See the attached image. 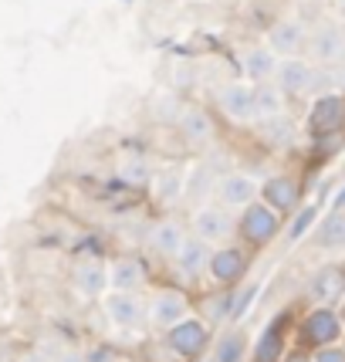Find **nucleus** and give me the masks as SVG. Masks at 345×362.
I'll return each mask as SVG.
<instances>
[{
    "instance_id": "obj_1",
    "label": "nucleus",
    "mask_w": 345,
    "mask_h": 362,
    "mask_svg": "<svg viewBox=\"0 0 345 362\" xmlns=\"http://www.w3.org/2000/svg\"><path fill=\"white\" fill-rule=\"evenodd\" d=\"M284 223L288 221L278 210H271L264 200H254V204H247L237 214V244H244L247 251L261 254L284 234Z\"/></svg>"
},
{
    "instance_id": "obj_2",
    "label": "nucleus",
    "mask_w": 345,
    "mask_h": 362,
    "mask_svg": "<svg viewBox=\"0 0 345 362\" xmlns=\"http://www.w3.org/2000/svg\"><path fill=\"white\" fill-rule=\"evenodd\" d=\"M345 335L342 315L339 308H325V305H312L305 315L295 322V346L305 352H318L325 346H339Z\"/></svg>"
},
{
    "instance_id": "obj_3",
    "label": "nucleus",
    "mask_w": 345,
    "mask_h": 362,
    "mask_svg": "<svg viewBox=\"0 0 345 362\" xmlns=\"http://www.w3.org/2000/svg\"><path fill=\"white\" fill-rule=\"evenodd\" d=\"M163 346L170 349V356L176 362H200L214 349V329L206 325L204 318L187 315L180 325L163 332Z\"/></svg>"
},
{
    "instance_id": "obj_4",
    "label": "nucleus",
    "mask_w": 345,
    "mask_h": 362,
    "mask_svg": "<svg viewBox=\"0 0 345 362\" xmlns=\"http://www.w3.org/2000/svg\"><path fill=\"white\" fill-rule=\"evenodd\" d=\"M146 301H149V329L156 335L170 332L193 312V295L183 284H156Z\"/></svg>"
},
{
    "instance_id": "obj_5",
    "label": "nucleus",
    "mask_w": 345,
    "mask_h": 362,
    "mask_svg": "<svg viewBox=\"0 0 345 362\" xmlns=\"http://www.w3.org/2000/svg\"><path fill=\"white\" fill-rule=\"evenodd\" d=\"M189 234L206 240L210 247H223L237 240V210L223 204H200L189 217Z\"/></svg>"
},
{
    "instance_id": "obj_6",
    "label": "nucleus",
    "mask_w": 345,
    "mask_h": 362,
    "mask_svg": "<svg viewBox=\"0 0 345 362\" xmlns=\"http://www.w3.org/2000/svg\"><path fill=\"white\" fill-rule=\"evenodd\" d=\"M251 264H254V251H247L237 240L234 244H223V247H214L210 268H206V281L214 288H237V284H244Z\"/></svg>"
},
{
    "instance_id": "obj_7",
    "label": "nucleus",
    "mask_w": 345,
    "mask_h": 362,
    "mask_svg": "<svg viewBox=\"0 0 345 362\" xmlns=\"http://www.w3.org/2000/svg\"><path fill=\"white\" fill-rule=\"evenodd\" d=\"M102 312L109 322L122 332L149 329V301L142 291H105L102 295Z\"/></svg>"
},
{
    "instance_id": "obj_8",
    "label": "nucleus",
    "mask_w": 345,
    "mask_h": 362,
    "mask_svg": "<svg viewBox=\"0 0 345 362\" xmlns=\"http://www.w3.org/2000/svg\"><path fill=\"white\" fill-rule=\"evenodd\" d=\"M210 254H214V247H210L206 240H200V237L189 234L187 240H183L180 254L172 257V271H176V278L183 281V288L197 291V284L206 278V268H210Z\"/></svg>"
},
{
    "instance_id": "obj_9",
    "label": "nucleus",
    "mask_w": 345,
    "mask_h": 362,
    "mask_svg": "<svg viewBox=\"0 0 345 362\" xmlns=\"http://www.w3.org/2000/svg\"><path fill=\"white\" fill-rule=\"evenodd\" d=\"M291 325H295V315H274L264 325V332L257 335V342L251 346V362H281V356L295 346L291 342Z\"/></svg>"
},
{
    "instance_id": "obj_10",
    "label": "nucleus",
    "mask_w": 345,
    "mask_h": 362,
    "mask_svg": "<svg viewBox=\"0 0 345 362\" xmlns=\"http://www.w3.org/2000/svg\"><path fill=\"white\" fill-rule=\"evenodd\" d=\"M257 200H264L271 210H278L284 221L295 217V210L301 206V180L291 173H278V176H267L261 180V193Z\"/></svg>"
},
{
    "instance_id": "obj_11",
    "label": "nucleus",
    "mask_w": 345,
    "mask_h": 362,
    "mask_svg": "<svg viewBox=\"0 0 345 362\" xmlns=\"http://www.w3.org/2000/svg\"><path fill=\"white\" fill-rule=\"evenodd\" d=\"M176 129H180V139L187 142L189 149H206L217 139L214 112H206L204 105H183L180 115H176Z\"/></svg>"
},
{
    "instance_id": "obj_12",
    "label": "nucleus",
    "mask_w": 345,
    "mask_h": 362,
    "mask_svg": "<svg viewBox=\"0 0 345 362\" xmlns=\"http://www.w3.org/2000/svg\"><path fill=\"white\" fill-rule=\"evenodd\" d=\"M345 95L325 92L315 95L308 105V132L312 136H325V132H345Z\"/></svg>"
},
{
    "instance_id": "obj_13",
    "label": "nucleus",
    "mask_w": 345,
    "mask_h": 362,
    "mask_svg": "<svg viewBox=\"0 0 345 362\" xmlns=\"http://www.w3.org/2000/svg\"><path fill=\"white\" fill-rule=\"evenodd\" d=\"M187 237H189V230L176 221V217H163V221H156L149 227V234H146V251L153 254L156 261L172 264V257L180 254V247H183Z\"/></svg>"
},
{
    "instance_id": "obj_14",
    "label": "nucleus",
    "mask_w": 345,
    "mask_h": 362,
    "mask_svg": "<svg viewBox=\"0 0 345 362\" xmlns=\"http://www.w3.org/2000/svg\"><path fill=\"white\" fill-rule=\"evenodd\" d=\"M267 47L278 58H301V51L308 47V28L301 24L298 17H281L267 31Z\"/></svg>"
},
{
    "instance_id": "obj_15",
    "label": "nucleus",
    "mask_w": 345,
    "mask_h": 362,
    "mask_svg": "<svg viewBox=\"0 0 345 362\" xmlns=\"http://www.w3.org/2000/svg\"><path fill=\"white\" fill-rule=\"evenodd\" d=\"M149 281H153L149 264L142 261L139 254H119V257L109 264V288L112 291H142Z\"/></svg>"
},
{
    "instance_id": "obj_16",
    "label": "nucleus",
    "mask_w": 345,
    "mask_h": 362,
    "mask_svg": "<svg viewBox=\"0 0 345 362\" xmlns=\"http://www.w3.org/2000/svg\"><path fill=\"white\" fill-rule=\"evenodd\" d=\"M308 295L315 305H325V308H339L345 301V264H325L312 274L308 281Z\"/></svg>"
},
{
    "instance_id": "obj_17",
    "label": "nucleus",
    "mask_w": 345,
    "mask_h": 362,
    "mask_svg": "<svg viewBox=\"0 0 345 362\" xmlns=\"http://www.w3.org/2000/svg\"><path fill=\"white\" fill-rule=\"evenodd\" d=\"M71 284L81 298H98L109 291V264L102 257H78L71 268Z\"/></svg>"
},
{
    "instance_id": "obj_18",
    "label": "nucleus",
    "mask_w": 345,
    "mask_h": 362,
    "mask_svg": "<svg viewBox=\"0 0 345 362\" xmlns=\"http://www.w3.org/2000/svg\"><path fill=\"white\" fill-rule=\"evenodd\" d=\"M217 112L230 122H251L254 119V85L247 81H227L217 92Z\"/></svg>"
},
{
    "instance_id": "obj_19",
    "label": "nucleus",
    "mask_w": 345,
    "mask_h": 362,
    "mask_svg": "<svg viewBox=\"0 0 345 362\" xmlns=\"http://www.w3.org/2000/svg\"><path fill=\"white\" fill-rule=\"evenodd\" d=\"M312 78H315V64L305 62V58H281V62H278V71H274V85H278L288 98L312 95Z\"/></svg>"
},
{
    "instance_id": "obj_20",
    "label": "nucleus",
    "mask_w": 345,
    "mask_h": 362,
    "mask_svg": "<svg viewBox=\"0 0 345 362\" xmlns=\"http://www.w3.org/2000/svg\"><path fill=\"white\" fill-rule=\"evenodd\" d=\"M257 193H261V183L247 173H227L217 180V204L230 206L237 214H240L247 204H254Z\"/></svg>"
},
{
    "instance_id": "obj_21",
    "label": "nucleus",
    "mask_w": 345,
    "mask_h": 362,
    "mask_svg": "<svg viewBox=\"0 0 345 362\" xmlns=\"http://www.w3.org/2000/svg\"><path fill=\"white\" fill-rule=\"evenodd\" d=\"M318 64H339L345 62V31L339 24H322L315 34H308V47Z\"/></svg>"
},
{
    "instance_id": "obj_22",
    "label": "nucleus",
    "mask_w": 345,
    "mask_h": 362,
    "mask_svg": "<svg viewBox=\"0 0 345 362\" xmlns=\"http://www.w3.org/2000/svg\"><path fill=\"white\" fill-rule=\"evenodd\" d=\"M312 244L318 251H345V210H332L312 227Z\"/></svg>"
},
{
    "instance_id": "obj_23",
    "label": "nucleus",
    "mask_w": 345,
    "mask_h": 362,
    "mask_svg": "<svg viewBox=\"0 0 345 362\" xmlns=\"http://www.w3.org/2000/svg\"><path fill=\"white\" fill-rule=\"evenodd\" d=\"M153 173H156L153 159L142 156V153H122V156L115 159V176H119V183H126V187L146 189L153 183Z\"/></svg>"
},
{
    "instance_id": "obj_24",
    "label": "nucleus",
    "mask_w": 345,
    "mask_h": 362,
    "mask_svg": "<svg viewBox=\"0 0 345 362\" xmlns=\"http://www.w3.org/2000/svg\"><path fill=\"white\" fill-rule=\"evenodd\" d=\"M247 352H251V339L240 325H230L223 335H217L210 349V356L217 362H247Z\"/></svg>"
},
{
    "instance_id": "obj_25",
    "label": "nucleus",
    "mask_w": 345,
    "mask_h": 362,
    "mask_svg": "<svg viewBox=\"0 0 345 362\" xmlns=\"http://www.w3.org/2000/svg\"><path fill=\"white\" fill-rule=\"evenodd\" d=\"M288 109V95L274 85V81H261L254 85V119H274V115H284Z\"/></svg>"
},
{
    "instance_id": "obj_26",
    "label": "nucleus",
    "mask_w": 345,
    "mask_h": 362,
    "mask_svg": "<svg viewBox=\"0 0 345 362\" xmlns=\"http://www.w3.org/2000/svg\"><path fill=\"white\" fill-rule=\"evenodd\" d=\"M183 183H187V180H183V170H176V166L156 170V173H153V183H149V193H153V200H156L159 206H170L183 197Z\"/></svg>"
},
{
    "instance_id": "obj_27",
    "label": "nucleus",
    "mask_w": 345,
    "mask_h": 362,
    "mask_svg": "<svg viewBox=\"0 0 345 362\" xmlns=\"http://www.w3.org/2000/svg\"><path fill=\"white\" fill-rule=\"evenodd\" d=\"M278 54L271 51L267 45H257V47H247V54H244V71H247V78L251 81H274V71H278Z\"/></svg>"
},
{
    "instance_id": "obj_28",
    "label": "nucleus",
    "mask_w": 345,
    "mask_h": 362,
    "mask_svg": "<svg viewBox=\"0 0 345 362\" xmlns=\"http://www.w3.org/2000/svg\"><path fill=\"white\" fill-rule=\"evenodd\" d=\"M298 139V126L288 115H274V119H261V142L271 149H291Z\"/></svg>"
},
{
    "instance_id": "obj_29",
    "label": "nucleus",
    "mask_w": 345,
    "mask_h": 362,
    "mask_svg": "<svg viewBox=\"0 0 345 362\" xmlns=\"http://www.w3.org/2000/svg\"><path fill=\"white\" fill-rule=\"evenodd\" d=\"M193 308H200L197 318H204L210 329L227 322V315H230V288H214L204 298H193Z\"/></svg>"
},
{
    "instance_id": "obj_30",
    "label": "nucleus",
    "mask_w": 345,
    "mask_h": 362,
    "mask_svg": "<svg viewBox=\"0 0 345 362\" xmlns=\"http://www.w3.org/2000/svg\"><path fill=\"white\" fill-rule=\"evenodd\" d=\"M315 223H318V206H315V204H301L298 210H295V217L288 221V240L295 244V240H301L305 234H312Z\"/></svg>"
},
{
    "instance_id": "obj_31",
    "label": "nucleus",
    "mask_w": 345,
    "mask_h": 362,
    "mask_svg": "<svg viewBox=\"0 0 345 362\" xmlns=\"http://www.w3.org/2000/svg\"><path fill=\"white\" fill-rule=\"evenodd\" d=\"M254 298H257V284H237V288H230V315H227V322L237 325V318L247 315Z\"/></svg>"
},
{
    "instance_id": "obj_32",
    "label": "nucleus",
    "mask_w": 345,
    "mask_h": 362,
    "mask_svg": "<svg viewBox=\"0 0 345 362\" xmlns=\"http://www.w3.org/2000/svg\"><path fill=\"white\" fill-rule=\"evenodd\" d=\"M315 156L318 159H332L335 153L345 149V132H325V136H312Z\"/></svg>"
},
{
    "instance_id": "obj_33",
    "label": "nucleus",
    "mask_w": 345,
    "mask_h": 362,
    "mask_svg": "<svg viewBox=\"0 0 345 362\" xmlns=\"http://www.w3.org/2000/svg\"><path fill=\"white\" fill-rule=\"evenodd\" d=\"M85 359L88 362H122V352H119L115 346H109V342H98L95 349L85 352Z\"/></svg>"
},
{
    "instance_id": "obj_34",
    "label": "nucleus",
    "mask_w": 345,
    "mask_h": 362,
    "mask_svg": "<svg viewBox=\"0 0 345 362\" xmlns=\"http://www.w3.org/2000/svg\"><path fill=\"white\" fill-rule=\"evenodd\" d=\"M312 362H345V346L339 342V346L318 349V352H312Z\"/></svg>"
},
{
    "instance_id": "obj_35",
    "label": "nucleus",
    "mask_w": 345,
    "mask_h": 362,
    "mask_svg": "<svg viewBox=\"0 0 345 362\" xmlns=\"http://www.w3.org/2000/svg\"><path fill=\"white\" fill-rule=\"evenodd\" d=\"M281 362H312V352H305V349H298V346H291L281 356Z\"/></svg>"
},
{
    "instance_id": "obj_36",
    "label": "nucleus",
    "mask_w": 345,
    "mask_h": 362,
    "mask_svg": "<svg viewBox=\"0 0 345 362\" xmlns=\"http://www.w3.org/2000/svg\"><path fill=\"white\" fill-rule=\"evenodd\" d=\"M51 362H88V359H85V352H78V349H62Z\"/></svg>"
},
{
    "instance_id": "obj_37",
    "label": "nucleus",
    "mask_w": 345,
    "mask_h": 362,
    "mask_svg": "<svg viewBox=\"0 0 345 362\" xmlns=\"http://www.w3.org/2000/svg\"><path fill=\"white\" fill-rule=\"evenodd\" d=\"M17 362H45V359H41L37 352H24V356H21V359H17Z\"/></svg>"
},
{
    "instance_id": "obj_38",
    "label": "nucleus",
    "mask_w": 345,
    "mask_h": 362,
    "mask_svg": "<svg viewBox=\"0 0 345 362\" xmlns=\"http://www.w3.org/2000/svg\"><path fill=\"white\" fill-rule=\"evenodd\" d=\"M339 315H342V325H345V301H342V305H339Z\"/></svg>"
},
{
    "instance_id": "obj_39",
    "label": "nucleus",
    "mask_w": 345,
    "mask_h": 362,
    "mask_svg": "<svg viewBox=\"0 0 345 362\" xmlns=\"http://www.w3.org/2000/svg\"><path fill=\"white\" fill-rule=\"evenodd\" d=\"M335 7H339V11H342V14H345V0H335Z\"/></svg>"
},
{
    "instance_id": "obj_40",
    "label": "nucleus",
    "mask_w": 345,
    "mask_h": 362,
    "mask_svg": "<svg viewBox=\"0 0 345 362\" xmlns=\"http://www.w3.org/2000/svg\"><path fill=\"white\" fill-rule=\"evenodd\" d=\"M200 362H217V359H214V356H204V359H200Z\"/></svg>"
},
{
    "instance_id": "obj_41",
    "label": "nucleus",
    "mask_w": 345,
    "mask_h": 362,
    "mask_svg": "<svg viewBox=\"0 0 345 362\" xmlns=\"http://www.w3.org/2000/svg\"><path fill=\"white\" fill-rule=\"evenodd\" d=\"M342 129H345V126H342Z\"/></svg>"
}]
</instances>
